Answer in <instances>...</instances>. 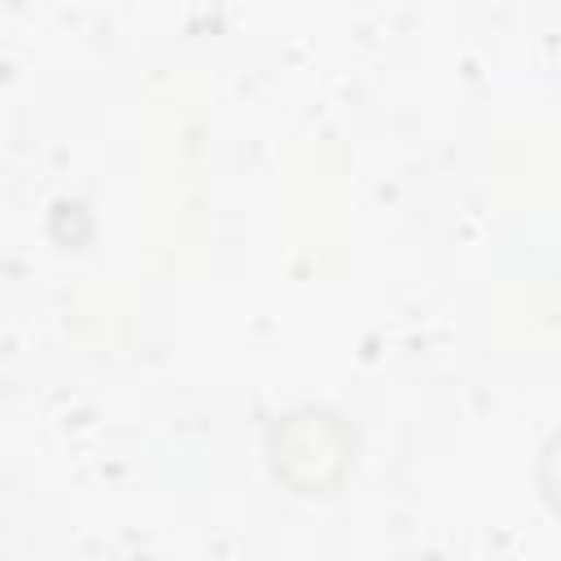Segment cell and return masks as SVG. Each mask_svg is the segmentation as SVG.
<instances>
[{"label": "cell", "mask_w": 561, "mask_h": 561, "mask_svg": "<svg viewBox=\"0 0 561 561\" xmlns=\"http://www.w3.org/2000/svg\"><path fill=\"white\" fill-rule=\"evenodd\" d=\"M267 465L298 495H329L355 465V430L333 408H294L267 430Z\"/></svg>", "instance_id": "obj_1"}]
</instances>
